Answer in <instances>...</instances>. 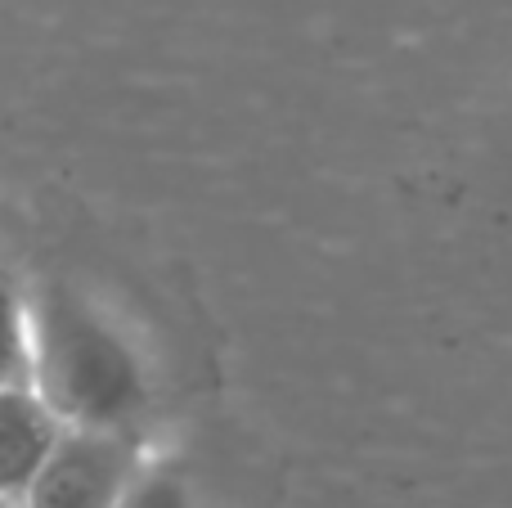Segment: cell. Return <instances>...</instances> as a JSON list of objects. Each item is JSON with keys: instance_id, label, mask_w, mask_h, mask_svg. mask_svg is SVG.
<instances>
[{"instance_id": "1", "label": "cell", "mask_w": 512, "mask_h": 508, "mask_svg": "<svg viewBox=\"0 0 512 508\" xmlns=\"http://www.w3.org/2000/svg\"><path fill=\"white\" fill-rule=\"evenodd\" d=\"M36 392L59 419L86 432H117L144 410V369L135 351L72 288H45L36 306Z\"/></svg>"}, {"instance_id": "2", "label": "cell", "mask_w": 512, "mask_h": 508, "mask_svg": "<svg viewBox=\"0 0 512 508\" xmlns=\"http://www.w3.org/2000/svg\"><path fill=\"white\" fill-rule=\"evenodd\" d=\"M135 486V455L117 432L72 428L27 491V508H122Z\"/></svg>"}, {"instance_id": "3", "label": "cell", "mask_w": 512, "mask_h": 508, "mask_svg": "<svg viewBox=\"0 0 512 508\" xmlns=\"http://www.w3.org/2000/svg\"><path fill=\"white\" fill-rule=\"evenodd\" d=\"M59 441V414L45 405L41 392L0 387V500L32 491Z\"/></svg>"}, {"instance_id": "4", "label": "cell", "mask_w": 512, "mask_h": 508, "mask_svg": "<svg viewBox=\"0 0 512 508\" xmlns=\"http://www.w3.org/2000/svg\"><path fill=\"white\" fill-rule=\"evenodd\" d=\"M32 347H27V311L18 288L0 270V387H27L32 378Z\"/></svg>"}, {"instance_id": "5", "label": "cell", "mask_w": 512, "mask_h": 508, "mask_svg": "<svg viewBox=\"0 0 512 508\" xmlns=\"http://www.w3.org/2000/svg\"><path fill=\"white\" fill-rule=\"evenodd\" d=\"M122 508H189V504H185V491H180V482L153 473V477H144V482L131 486V495H126Z\"/></svg>"}, {"instance_id": "6", "label": "cell", "mask_w": 512, "mask_h": 508, "mask_svg": "<svg viewBox=\"0 0 512 508\" xmlns=\"http://www.w3.org/2000/svg\"><path fill=\"white\" fill-rule=\"evenodd\" d=\"M0 508H5V500H0Z\"/></svg>"}]
</instances>
